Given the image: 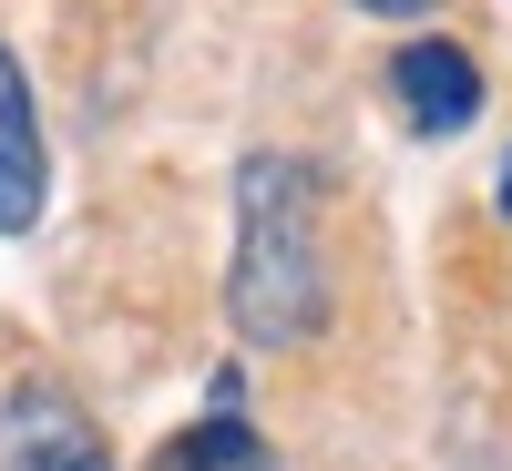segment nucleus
<instances>
[{
	"label": "nucleus",
	"instance_id": "nucleus-1",
	"mask_svg": "<svg viewBox=\"0 0 512 471\" xmlns=\"http://www.w3.org/2000/svg\"><path fill=\"white\" fill-rule=\"evenodd\" d=\"M226 308L256 349H297L328 318V256H318V175L297 154H246L236 175V277Z\"/></svg>",
	"mask_w": 512,
	"mask_h": 471
},
{
	"label": "nucleus",
	"instance_id": "nucleus-2",
	"mask_svg": "<svg viewBox=\"0 0 512 471\" xmlns=\"http://www.w3.org/2000/svg\"><path fill=\"white\" fill-rule=\"evenodd\" d=\"M0 471H113V451L62 390H21L0 420Z\"/></svg>",
	"mask_w": 512,
	"mask_h": 471
},
{
	"label": "nucleus",
	"instance_id": "nucleus-5",
	"mask_svg": "<svg viewBox=\"0 0 512 471\" xmlns=\"http://www.w3.org/2000/svg\"><path fill=\"white\" fill-rule=\"evenodd\" d=\"M164 471H267V441L246 420H195V431L164 451Z\"/></svg>",
	"mask_w": 512,
	"mask_h": 471
},
{
	"label": "nucleus",
	"instance_id": "nucleus-7",
	"mask_svg": "<svg viewBox=\"0 0 512 471\" xmlns=\"http://www.w3.org/2000/svg\"><path fill=\"white\" fill-rule=\"evenodd\" d=\"M502 216H512V154H502Z\"/></svg>",
	"mask_w": 512,
	"mask_h": 471
},
{
	"label": "nucleus",
	"instance_id": "nucleus-3",
	"mask_svg": "<svg viewBox=\"0 0 512 471\" xmlns=\"http://www.w3.org/2000/svg\"><path fill=\"white\" fill-rule=\"evenodd\" d=\"M390 93H400V113L420 123V134H461V123L482 113V72H472L461 41H400Z\"/></svg>",
	"mask_w": 512,
	"mask_h": 471
},
{
	"label": "nucleus",
	"instance_id": "nucleus-4",
	"mask_svg": "<svg viewBox=\"0 0 512 471\" xmlns=\"http://www.w3.org/2000/svg\"><path fill=\"white\" fill-rule=\"evenodd\" d=\"M41 195H52V164H41V123H31V82L0 52V236L41 226Z\"/></svg>",
	"mask_w": 512,
	"mask_h": 471
},
{
	"label": "nucleus",
	"instance_id": "nucleus-6",
	"mask_svg": "<svg viewBox=\"0 0 512 471\" xmlns=\"http://www.w3.org/2000/svg\"><path fill=\"white\" fill-rule=\"evenodd\" d=\"M359 11H379V21H410V11H431V0H359Z\"/></svg>",
	"mask_w": 512,
	"mask_h": 471
}]
</instances>
